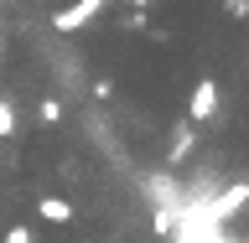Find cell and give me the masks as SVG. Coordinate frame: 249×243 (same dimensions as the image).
I'll list each match as a JSON object with an SVG mask.
<instances>
[{
	"mask_svg": "<svg viewBox=\"0 0 249 243\" xmlns=\"http://www.w3.org/2000/svg\"><path fill=\"white\" fill-rule=\"evenodd\" d=\"M124 5H145V0H124Z\"/></svg>",
	"mask_w": 249,
	"mask_h": 243,
	"instance_id": "8992f818",
	"label": "cell"
},
{
	"mask_svg": "<svg viewBox=\"0 0 249 243\" xmlns=\"http://www.w3.org/2000/svg\"><path fill=\"white\" fill-rule=\"evenodd\" d=\"M187 109H192V119H213V109H218V83L213 78H202L197 88H192V104Z\"/></svg>",
	"mask_w": 249,
	"mask_h": 243,
	"instance_id": "6da1fadb",
	"label": "cell"
},
{
	"mask_svg": "<svg viewBox=\"0 0 249 243\" xmlns=\"http://www.w3.org/2000/svg\"><path fill=\"white\" fill-rule=\"evenodd\" d=\"M5 135H16V114H11V104L0 98V140H5Z\"/></svg>",
	"mask_w": 249,
	"mask_h": 243,
	"instance_id": "3957f363",
	"label": "cell"
},
{
	"mask_svg": "<svg viewBox=\"0 0 249 243\" xmlns=\"http://www.w3.org/2000/svg\"><path fill=\"white\" fill-rule=\"evenodd\" d=\"M5 243H31V228H11V233H5Z\"/></svg>",
	"mask_w": 249,
	"mask_h": 243,
	"instance_id": "5b68a950",
	"label": "cell"
},
{
	"mask_svg": "<svg viewBox=\"0 0 249 243\" xmlns=\"http://www.w3.org/2000/svg\"><path fill=\"white\" fill-rule=\"evenodd\" d=\"M42 119H47V124L62 119V104H57V98H47V104H42Z\"/></svg>",
	"mask_w": 249,
	"mask_h": 243,
	"instance_id": "277c9868",
	"label": "cell"
},
{
	"mask_svg": "<svg viewBox=\"0 0 249 243\" xmlns=\"http://www.w3.org/2000/svg\"><path fill=\"white\" fill-rule=\"evenodd\" d=\"M36 212H42V223H52V228H68V223H73V202L68 197H42Z\"/></svg>",
	"mask_w": 249,
	"mask_h": 243,
	"instance_id": "7a4b0ae2",
	"label": "cell"
}]
</instances>
